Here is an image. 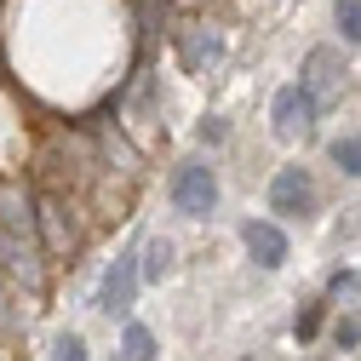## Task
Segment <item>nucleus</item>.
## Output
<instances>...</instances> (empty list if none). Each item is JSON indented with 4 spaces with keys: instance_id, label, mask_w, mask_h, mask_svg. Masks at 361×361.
Returning <instances> with one entry per match:
<instances>
[{
    "instance_id": "6e6552de",
    "label": "nucleus",
    "mask_w": 361,
    "mask_h": 361,
    "mask_svg": "<svg viewBox=\"0 0 361 361\" xmlns=\"http://www.w3.org/2000/svg\"><path fill=\"white\" fill-rule=\"evenodd\" d=\"M241 241H247V252H252L258 269H281V264H287V235H281L269 218H247V224H241Z\"/></svg>"
},
{
    "instance_id": "f257e3e1",
    "label": "nucleus",
    "mask_w": 361,
    "mask_h": 361,
    "mask_svg": "<svg viewBox=\"0 0 361 361\" xmlns=\"http://www.w3.org/2000/svg\"><path fill=\"white\" fill-rule=\"evenodd\" d=\"M172 207L184 212V218H207L218 207V172L207 161H184L172 172Z\"/></svg>"
},
{
    "instance_id": "9d476101",
    "label": "nucleus",
    "mask_w": 361,
    "mask_h": 361,
    "mask_svg": "<svg viewBox=\"0 0 361 361\" xmlns=\"http://www.w3.org/2000/svg\"><path fill=\"white\" fill-rule=\"evenodd\" d=\"M35 212H40V230H47V247H52V252H69V247H75V224H69L63 201H58V195H40Z\"/></svg>"
},
{
    "instance_id": "9b49d317",
    "label": "nucleus",
    "mask_w": 361,
    "mask_h": 361,
    "mask_svg": "<svg viewBox=\"0 0 361 361\" xmlns=\"http://www.w3.org/2000/svg\"><path fill=\"white\" fill-rule=\"evenodd\" d=\"M138 264H144V281H166L172 276V241L166 235H149L138 247Z\"/></svg>"
},
{
    "instance_id": "dca6fc26",
    "label": "nucleus",
    "mask_w": 361,
    "mask_h": 361,
    "mask_svg": "<svg viewBox=\"0 0 361 361\" xmlns=\"http://www.w3.org/2000/svg\"><path fill=\"white\" fill-rule=\"evenodd\" d=\"M333 298H344V304H355V298H361V276H355V269L333 276Z\"/></svg>"
},
{
    "instance_id": "ddd939ff",
    "label": "nucleus",
    "mask_w": 361,
    "mask_h": 361,
    "mask_svg": "<svg viewBox=\"0 0 361 361\" xmlns=\"http://www.w3.org/2000/svg\"><path fill=\"white\" fill-rule=\"evenodd\" d=\"M333 23H338V35L350 40V47H361V0H338V6H333Z\"/></svg>"
},
{
    "instance_id": "4468645a",
    "label": "nucleus",
    "mask_w": 361,
    "mask_h": 361,
    "mask_svg": "<svg viewBox=\"0 0 361 361\" xmlns=\"http://www.w3.org/2000/svg\"><path fill=\"white\" fill-rule=\"evenodd\" d=\"M333 161L350 172V178H361V138H355V132H350V138H338L333 144Z\"/></svg>"
},
{
    "instance_id": "2eb2a0df",
    "label": "nucleus",
    "mask_w": 361,
    "mask_h": 361,
    "mask_svg": "<svg viewBox=\"0 0 361 361\" xmlns=\"http://www.w3.org/2000/svg\"><path fill=\"white\" fill-rule=\"evenodd\" d=\"M52 361H86V344H80L75 333H58V344H52Z\"/></svg>"
},
{
    "instance_id": "1a4fd4ad",
    "label": "nucleus",
    "mask_w": 361,
    "mask_h": 361,
    "mask_svg": "<svg viewBox=\"0 0 361 361\" xmlns=\"http://www.w3.org/2000/svg\"><path fill=\"white\" fill-rule=\"evenodd\" d=\"M0 230H12L23 241H35L40 230V212H35V195L23 184H0Z\"/></svg>"
},
{
    "instance_id": "6ab92c4d",
    "label": "nucleus",
    "mask_w": 361,
    "mask_h": 361,
    "mask_svg": "<svg viewBox=\"0 0 361 361\" xmlns=\"http://www.w3.org/2000/svg\"><path fill=\"white\" fill-rule=\"evenodd\" d=\"M12 327V304H6V293H0V333Z\"/></svg>"
},
{
    "instance_id": "a211bd4d",
    "label": "nucleus",
    "mask_w": 361,
    "mask_h": 361,
    "mask_svg": "<svg viewBox=\"0 0 361 361\" xmlns=\"http://www.w3.org/2000/svg\"><path fill=\"white\" fill-rule=\"evenodd\" d=\"M338 350H350V344H361V322H355V315H344V322H338Z\"/></svg>"
},
{
    "instance_id": "39448f33",
    "label": "nucleus",
    "mask_w": 361,
    "mask_h": 361,
    "mask_svg": "<svg viewBox=\"0 0 361 361\" xmlns=\"http://www.w3.org/2000/svg\"><path fill=\"white\" fill-rule=\"evenodd\" d=\"M178 58H184L190 75H212L224 63V35L207 29V23H190V29H178Z\"/></svg>"
},
{
    "instance_id": "0eeeda50",
    "label": "nucleus",
    "mask_w": 361,
    "mask_h": 361,
    "mask_svg": "<svg viewBox=\"0 0 361 361\" xmlns=\"http://www.w3.org/2000/svg\"><path fill=\"white\" fill-rule=\"evenodd\" d=\"M138 276H144V264H138V252H121L115 264H109V276H104V287H98V310H126L132 304V293H138Z\"/></svg>"
},
{
    "instance_id": "f3484780",
    "label": "nucleus",
    "mask_w": 361,
    "mask_h": 361,
    "mask_svg": "<svg viewBox=\"0 0 361 361\" xmlns=\"http://www.w3.org/2000/svg\"><path fill=\"white\" fill-rule=\"evenodd\" d=\"M315 327H322V304H310L298 322H293V333H298V338H315Z\"/></svg>"
},
{
    "instance_id": "423d86ee",
    "label": "nucleus",
    "mask_w": 361,
    "mask_h": 361,
    "mask_svg": "<svg viewBox=\"0 0 361 361\" xmlns=\"http://www.w3.org/2000/svg\"><path fill=\"white\" fill-rule=\"evenodd\" d=\"M269 207H276L281 218H304L315 207V184H310V172L304 166H281L276 172V184H269Z\"/></svg>"
},
{
    "instance_id": "7ed1b4c3",
    "label": "nucleus",
    "mask_w": 361,
    "mask_h": 361,
    "mask_svg": "<svg viewBox=\"0 0 361 361\" xmlns=\"http://www.w3.org/2000/svg\"><path fill=\"white\" fill-rule=\"evenodd\" d=\"M298 86L315 98V104H333L338 92H344V58L333 52V47H315L310 58H304V75H298Z\"/></svg>"
},
{
    "instance_id": "f8f14e48",
    "label": "nucleus",
    "mask_w": 361,
    "mask_h": 361,
    "mask_svg": "<svg viewBox=\"0 0 361 361\" xmlns=\"http://www.w3.org/2000/svg\"><path fill=\"white\" fill-rule=\"evenodd\" d=\"M161 350H155V333L149 327H138V322H126V333H121V361H155Z\"/></svg>"
},
{
    "instance_id": "20e7f679",
    "label": "nucleus",
    "mask_w": 361,
    "mask_h": 361,
    "mask_svg": "<svg viewBox=\"0 0 361 361\" xmlns=\"http://www.w3.org/2000/svg\"><path fill=\"white\" fill-rule=\"evenodd\" d=\"M315 109H322V104H315L298 80H293V86H281L276 104H269V126H276V138H298V132H310Z\"/></svg>"
},
{
    "instance_id": "f03ea898",
    "label": "nucleus",
    "mask_w": 361,
    "mask_h": 361,
    "mask_svg": "<svg viewBox=\"0 0 361 361\" xmlns=\"http://www.w3.org/2000/svg\"><path fill=\"white\" fill-rule=\"evenodd\" d=\"M0 269L23 287V293H40L47 287V269H40V247L35 241H23V235H12V230H0Z\"/></svg>"
}]
</instances>
